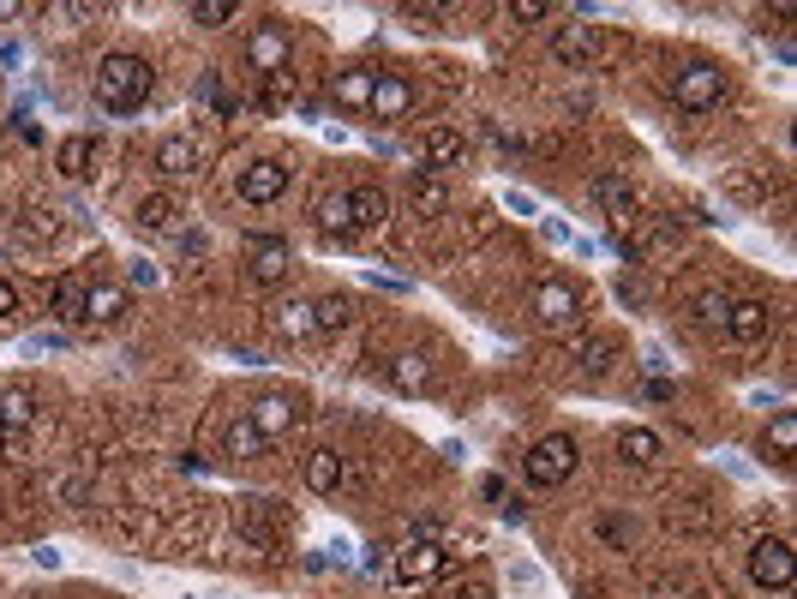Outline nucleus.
Masks as SVG:
<instances>
[{
	"mask_svg": "<svg viewBox=\"0 0 797 599\" xmlns=\"http://www.w3.org/2000/svg\"><path fill=\"white\" fill-rule=\"evenodd\" d=\"M150 91H157V72H150V60H145V55H126V48L102 55L96 84H90L96 108H109V114H133V108H145Z\"/></svg>",
	"mask_w": 797,
	"mask_h": 599,
	"instance_id": "f257e3e1",
	"label": "nucleus"
},
{
	"mask_svg": "<svg viewBox=\"0 0 797 599\" xmlns=\"http://www.w3.org/2000/svg\"><path fill=\"white\" fill-rule=\"evenodd\" d=\"M576 462H582V450H576L570 431H546V438L522 456V474H528V486L551 492V486H563V480L576 474Z\"/></svg>",
	"mask_w": 797,
	"mask_h": 599,
	"instance_id": "f03ea898",
	"label": "nucleus"
},
{
	"mask_svg": "<svg viewBox=\"0 0 797 599\" xmlns=\"http://www.w3.org/2000/svg\"><path fill=\"white\" fill-rule=\"evenodd\" d=\"M672 102L684 114H708L726 102V72L714 67V60H690L684 72H672Z\"/></svg>",
	"mask_w": 797,
	"mask_h": 599,
	"instance_id": "7ed1b4c3",
	"label": "nucleus"
},
{
	"mask_svg": "<svg viewBox=\"0 0 797 599\" xmlns=\"http://www.w3.org/2000/svg\"><path fill=\"white\" fill-rule=\"evenodd\" d=\"M288 181H294V169L282 157H252L247 169H240V204H252V210H264V204H276L282 193H288Z\"/></svg>",
	"mask_w": 797,
	"mask_h": 599,
	"instance_id": "20e7f679",
	"label": "nucleus"
},
{
	"mask_svg": "<svg viewBox=\"0 0 797 599\" xmlns=\"http://www.w3.org/2000/svg\"><path fill=\"white\" fill-rule=\"evenodd\" d=\"M288 270H294V246L282 234H247V283H259V288H276V283H288Z\"/></svg>",
	"mask_w": 797,
	"mask_h": 599,
	"instance_id": "39448f33",
	"label": "nucleus"
},
{
	"mask_svg": "<svg viewBox=\"0 0 797 599\" xmlns=\"http://www.w3.org/2000/svg\"><path fill=\"white\" fill-rule=\"evenodd\" d=\"M534 318L546 330H576V324H582V288L558 283V276L534 283Z\"/></svg>",
	"mask_w": 797,
	"mask_h": 599,
	"instance_id": "423d86ee",
	"label": "nucleus"
},
{
	"mask_svg": "<svg viewBox=\"0 0 797 599\" xmlns=\"http://www.w3.org/2000/svg\"><path fill=\"white\" fill-rule=\"evenodd\" d=\"M750 581L767 594H792L797 564H792V545L786 540H755L750 545Z\"/></svg>",
	"mask_w": 797,
	"mask_h": 599,
	"instance_id": "0eeeda50",
	"label": "nucleus"
},
{
	"mask_svg": "<svg viewBox=\"0 0 797 599\" xmlns=\"http://www.w3.org/2000/svg\"><path fill=\"white\" fill-rule=\"evenodd\" d=\"M282 67H288V24H282V19H264L259 31L247 36V72H259V79H276Z\"/></svg>",
	"mask_w": 797,
	"mask_h": 599,
	"instance_id": "6e6552de",
	"label": "nucleus"
},
{
	"mask_svg": "<svg viewBox=\"0 0 797 599\" xmlns=\"http://www.w3.org/2000/svg\"><path fill=\"white\" fill-rule=\"evenodd\" d=\"M606 55V36H600V24H558L551 31V60H563V67H594V60Z\"/></svg>",
	"mask_w": 797,
	"mask_h": 599,
	"instance_id": "1a4fd4ad",
	"label": "nucleus"
},
{
	"mask_svg": "<svg viewBox=\"0 0 797 599\" xmlns=\"http://www.w3.org/2000/svg\"><path fill=\"white\" fill-rule=\"evenodd\" d=\"M449 576V552L439 540H414L402 545V557H396V581H408V588H426V581H444Z\"/></svg>",
	"mask_w": 797,
	"mask_h": 599,
	"instance_id": "9d476101",
	"label": "nucleus"
},
{
	"mask_svg": "<svg viewBox=\"0 0 797 599\" xmlns=\"http://www.w3.org/2000/svg\"><path fill=\"white\" fill-rule=\"evenodd\" d=\"M384 384L402 390V396H426V390H432V354L426 348L390 354V366H384Z\"/></svg>",
	"mask_w": 797,
	"mask_h": 599,
	"instance_id": "9b49d317",
	"label": "nucleus"
},
{
	"mask_svg": "<svg viewBox=\"0 0 797 599\" xmlns=\"http://www.w3.org/2000/svg\"><path fill=\"white\" fill-rule=\"evenodd\" d=\"M133 222L145 228V234H186V204L174 193H145L133 210Z\"/></svg>",
	"mask_w": 797,
	"mask_h": 599,
	"instance_id": "f8f14e48",
	"label": "nucleus"
},
{
	"mask_svg": "<svg viewBox=\"0 0 797 599\" xmlns=\"http://www.w3.org/2000/svg\"><path fill=\"white\" fill-rule=\"evenodd\" d=\"M390 222V193L384 186H349V234H378Z\"/></svg>",
	"mask_w": 797,
	"mask_h": 599,
	"instance_id": "ddd939ff",
	"label": "nucleus"
},
{
	"mask_svg": "<svg viewBox=\"0 0 797 599\" xmlns=\"http://www.w3.org/2000/svg\"><path fill=\"white\" fill-rule=\"evenodd\" d=\"M726 330L731 342H762L767 330H774V306L767 300H731V312H726Z\"/></svg>",
	"mask_w": 797,
	"mask_h": 599,
	"instance_id": "4468645a",
	"label": "nucleus"
},
{
	"mask_svg": "<svg viewBox=\"0 0 797 599\" xmlns=\"http://www.w3.org/2000/svg\"><path fill=\"white\" fill-rule=\"evenodd\" d=\"M462 157H468V138L456 133V126H432L426 138H420V162H426V174L432 169H462Z\"/></svg>",
	"mask_w": 797,
	"mask_h": 599,
	"instance_id": "2eb2a0df",
	"label": "nucleus"
},
{
	"mask_svg": "<svg viewBox=\"0 0 797 599\" xmlns=\"http://www.w3.org/2000/svg\"><path fill=\"white\" fill-rule=\"evenodd\" d=\"M300 474H306V492H318V498H337V492L349 486V462H342L337 450H312Z\"/></svg>",
	"mask_w": 797,
	"mask_h": 599,
	"instance_id": "dca6fc26",
	"label": "nucleus"
},
{
	"mask_svg": "<svg viewBox=\"0 0 797 599\" xmlns=\"http://www.w3.org/2000/svg\"><path fill=\"white\" fill-rule=\"evenodd\" d=\"M378 120H402L408 108H414V84L402 79V72H378V84H372V102H366Z\"/></svg>",
	"mask_w": 797,
	"mask_h": 599,
	"instance_id": "f3484780",
	"label": "nucleus"
},
{
	"mask_svg": "<svg viewBox=\"0 0 797 599\" xmlns=\"http://www.w3.org/2000/svg\"><path fill=\"white\" fill-rule=\"evenodd\" d=\"M55 169H60V181H90V174H96V138H90V133L60 138V145H55Z\"/></svg>",
	"mask_w": 797,
	"mask_h": 599,
	"instance_id": "a211bd4d",
	"label": "nucleus"
},
{
	"mask_svg": "<svg viewBox=\"0 0 797 599\" xmlns=\"http://www.w3.org/2000/svg\"><path fill=\"white\" fill-rule=\"evenodd\" d=\"M588 198H594L600 210L612 216V222H624V216H636V186H629L624 174H594V181H588Z\"/></svg>",
	"mask_w": 797,
	"mask_h": 599,
	"instance_id": "6ab92c4d",
	"label": "nucleus"
},
{
	"mask_svg": "<svg viewBox=\"0 0 797 599\" xmlns=\"http://www.w3.org/2000/svg\"><path fill=\"white\" fill-rule=\"evenodd\" d=\"M36 426V390L31 384H7L0 390V431L7 438H19V431Z\"/></svg>",
	"mask_w": 797,
	"mask_h": 599,
	"instance_id": "aec40b11",
	"label": "nucleus"
},
{
	"mask_svg": "<svg viewBox=\"0 0 797 599\" xmlns=\"http://www.w3.org/2000/svg\"><path fill=\"white\" fill-rule=\"evenodd\" d=\"M192 169H198V145H192L186 133H169L157 145V174H162V181H186Z\"/></svg>",
	"mask_w": 797,
	"mask_h": 599,
	"instance_id": "412c9836",
	"label": "nucleus"
},
{
	"mask_svg": "<svg viewBox=\"0 0 797 599\" xmlns=\"http://www.w3.org/2000/svg\"><path fill=\"white\" fill-rule=\"evenodd\" d=\"M270 330H276L282 342L318 336V330H312V300H282V306H270Z\"/></svg>",
	"mask_w": 797,
	"mask_h": 599,
	"instance_id": "4be33fe9",
	"label": "nucleus"
},
{
	"mask_svg": "<svg viewBox=\"0 0 797 599\" xmlns=\"http://www.w3.org/2000/svg\"><path fill=\"white\" fill-rule=\"evenodd\" d=\"M618 456L629 468H653L665 456V444H660V431H648V426H624L618 431Z\"/></svg>",
	"mask_w": 797,
	"mask_h": 599,
	"instance_id": "5701e85b",
	"label": "nucleus"
},
{
	"mask_svg": "<svg viewBox=\"0 0 797 599\" xmlns=\"http://www.w3.org/2000/svg\"><path fill=\"white\" fill-rule=\"evenodd\" d=\"M612 366H618V342L612 336H582L576 342V372L582 378H606Z\"/></svg>",
	"mask_w": 797,
	"mask_h": 599,
	"instance_id": "b1692460",
	"label": "nucleus"
},
{
	"mask_svg": "<svg viewBox=\"0 0 797 599\" xmlns=\"http://www.w3.org/2000/svg\"><path fill=\"white\" fill-rule=\"evenodd\" d=\"M247 414H252V426L264 431V444H276L282 431L294 426V402H288V396H259V402L247 407Z\"/></svg>",
	"mask_w": 797,
	"mask_h": 599,
	"instance_id": "393cba45",
	"label": "nucleus"
},
{
	"mask_svg": "<svg viewBox=\"0 0 797 599\" xmlns=\"http://www.w3.org/2000/svg\"><path fill=\"white\" fill-rule=\"evenodd\" d=\"M84 295H90L84 276H60V283L48 288V306H55V318H67V324H84Z\"/></svg>",
	"mask_w": 797,
	"mask_h": 599,
	"instance_id": "a878e982",
	"label": "nucleus"
},
{
	"mask_svg": "<svg viewBox=\"0 0 797 599\" xmlns=\"http://www.w3.org/2000/svg\"><path fill=\"white\" fill-rule=\"evenodd\" d=\"M121 312H126V288L121 283H90V295H84V318H90V324H114Z\"/></svg>",
	"mask_w": 797,
	"mask_h": 599,
	"instance_id": "bb28decb",
	"label": "nucleus"
},
{
	"mask_svg": "<svg viewBox=\"0 0 797 599\" xmlns=\"http://www.w3.org/2000/svg\"><path fill=\"white\" fill-rule=\"evenodd\" d=\"M372 84H378V72H372V67L337 72V102H342V108H366V102H372Z\"/></svg>",
	"mask_w": 797,
	"mask_h": 599,
	"instance_id": "cd10ccee",
	"label": "nucleus"
},
{
	"mask_svg": "<svg viewBox=\"0 0 797 599\" xmlns=\"http://www.w3.org/2000/svg\"><path fill=\"white\" fill-rule=\"evenodd\" d=\"M264 450H270V444H264V431L252 426V414H240L235 426H228V456H240V462H259Z\"/></svg>",
	"mask_w": 797,
	"mask_h": 599,
	"instance_id": "c85d7f7f",
	"label": "nucleus"
},
{
	"mask_svg": "<svg viewBox=\"0 0 797 599\" xmlns=\"http://www.w3.org/2000/svg\"><path fill=\"white\" fill-rule=\"evenodd\" d=\"M408 204H414V216H439L444 204H449V193H444V181H439V174H426V169H420V174H414V186H408Z\"/></svg>",
	"mask_w": 797,
	"mask_h": 599,
	"instance_id": "c756f323",
	"label": "nucleus"
},
{
	"mask_svg": "<svg viewBox=\"0 0 797 599\" xmlns=\"http://www.w3.org/2000/svg\"><path fill=\"white\" fill-rule=\"evenodd\" d=\"M240 540H247V545H252V552H259V557H276V545H282V540H276V528H270V521H264V516H259V509H252V504L240 509Z\"/></svg>",
	"mask_w": 797,
	"mask_h": 599,
	"instance_id": "7c9ffc66",
	"label": "nucleus"
},
{
	"mask_svg": "<svg viewBox=\"0 0 797 599\" xmlns=\"http://www.w3.org/2000/svg\"><path fill=\"white\" fill-rule=\"evenodd\" d=\"M726 312H731V295H726V288H702V295H690V318H696V324L719 330V324H726Z\"/></svg>",
	"mask_w": 797,
	"mask_h": 599,
	"instance_id": "2f4dec72",
	"label": "nucleus"
},
{
	"mask_svg": "<svg viewBox=\"0 0 797 599\" xmlns=\"http://www.w3.org/2000/svg\"><path fill=\"white\" fill-rule=\"evenodd\" d=\"M354 318V300L349 295H318L312 300V330H342Z\"/></svg>",
	"mask_w": 797,
	"mask_h": 599,
	"instance_id": "473e14b6",
	"label": "nucleus"
},
{
	"mask_svg": "<svg viewBox=\"0 0 797 599\" xmlns=\"http://www.w3.org/2000/svg\"><path fill=\"white\" fill-rule=\"evenodd\" d=\"M312 216H318L325 234H349V193H325L312 204Z\"/></svg>",
	"mask_w": 797,
	"mask_h": 599,
	"instance_id": "72a5a7b5",
	"label": "nucleus"
},
{
	"mask_svg": "<svg viewBox=\"0 0 797 599\" xmlns=\"http://www.w3.org/2000/svg\"><path fill=\"white\" fill-rule=\"evenodd\" d=\"M767 450H774L779 462H786V456L797 450V414H792V407H779V414L767 419Z\"/></svg>",
	"mask_w": 797,
	"mask_h": 599,
	"instance_id": "f704fd0d",
	"label": "nucleus"
},
{
	"mask_svg": "<svg viewBox=\"0 0 797 599\" xmlns=\"http://www.w3.org/2000/svg\"><path fill=\"white\" fill-rule=\"evenodd\" d=\"M228 19H235V0H198L192 7V24H204V31H223Z\"/></svg>",
	"mask_w": 797,
	"mask_h": 599,
	"instance_id": "c9c22d12",
	"label": "nucleus"
},
{
	"mask_svg": "<svg viewBox=\"0 0 797 599\" xmlns=\"http://www.w3.org/2000/svg\"><path fill=\"white\" fill-rule=\"evenodd\" d=\"M198 102H210L216 114H240V102L223 91V79H216V72H204V79H198Z\"/></svg>",
	"mask_w": 797,
	"mask_h": 599,
	"instance_id": "e433bc0d",
	"label": "nucleus"
},
{
	"mask_svg": "<svg viewBox=\"0 0 797 599\" xmlns=\"http://www.w3.org/2000/svg\"><path fill=\"white\" fill-rule=\"evenodd\" d=\"M510 19H516V24H539V19H551V7H546V0H510Z\"/></svg>",
	"mask_w": 797,
	"mask_h": 599,
	"instance_id": "4c0bfd02",
	"label": "nucleus"
},
{
	"mask_svg": "<svg viewBox=\"0 0 797 599\" xmlns=\"http://www.w3.org/2000/svg\"><path fill=\"white\" fill-rule=\"evenodd\" d=\"M390 12H396V19H408L414 31H432V24L444 19V7H390Z\"/></svg>",
	"mask_w": 797,
	"mask_h": 599,
	"instance_id": "58836bf2",
	"label": "nucleus"
},
{
	"mask_svg": "<svg viewBox=\"0 0 797 599\" xmlns=\"http://www.w3.org/2000/svg\"><path fill=\"white\" fill-rule=\"evenodd\" d=\"M12 318H19V283L0 276V324H12Z\"/></svg>",
	"mask_w": 797,
	"mask_h": 599,
	"instance_id": "ea45409f",
	"label": "nucleus"
},
{
	"mask_svg": "<svg viewBox=\"0 0 797 599\" xmlns=\"http://www.w3.org/2000/svg\"><path fill=\"white\" fill-rule=\"evenodd\" d=\"M126 283H133V288H157V264H145V258H138L133 270H126Z\"/></svg>",
	"mask_w": 797,
	"mask_h": 599,
	"instance_id": "a19ab883",
	"label": "nucleus"
},
{
	"mask_svg": "<svg viewBox=\"0 0 797 599\" xmlns=\"http://www.w3.org/2000/svg\"><path fill=\"white\" fill-rule=\"evenodd\" d=\"M600 540H606V545H624V540H629V528H624V521H612V516H606V521H600Z\"/></svg>",
	"mask_w": 797,
	"mask_h": 599,
	"instance_id": "79ce46f5",
	"label": "nucleus"
},
{
	"mask_svg": "<svg viewBox=\"0 0 797 599\" xmlns=\"http://www.w3.org/2000/svg\"><path fill=\"white\" fill-rule=\"evenodd\" d=\"M480 498H486V504H504V480L486 474V480H480Z\"/></svg>",
	"mask_w": 797,
	"mask_h": 599,
	"instance_id": "37998d69",
	"label": "nucleus"
},
{
	"mask_svg": "<svg viewBox=\"0 0 797 599\" xmlns=\"http://www.w3.org/2000/svg\"><path fill=\"white\" fill-rule=\"evenodd\" d=\"M504 204H510V210H516V216H539V204H534L528 193H510Z\"/></svg>",
	"mask_w": 797,
	"mask_h": 599,
	"instance_id": "c03bdc74",
	"label": "nucleus"
},
{
	"mask_svg": "<svg viewBox=\"0 0 797 599\" xmlns=\"http://www.w3.org/2000/svg\"><path fill=\"white\" fill-rule=\"evenodd\" d=\"M456 599H492V588H486V581H468V588H456Z\"/></svg>",
	"mask_w": 797,
	"mask_h": 599,
	"instance_id": "a18cd8bd",
	"label": "nucleus"
},
{
	"mask_svg": "<svg viewBox=\"0 0 797 599\" xmlns=\"http://www.w3.org/2000/svg\"><path fill=\"white\" fill-rule=\"evenodd\" d=\"M7 444H12V438H7V431H0V450H7Z\"/></svg>",
	"mask_w": 797,
	"mask_h": 599,
	"instance_id": "49530a36",
	"label": "nucleus"
}]
</instances>
